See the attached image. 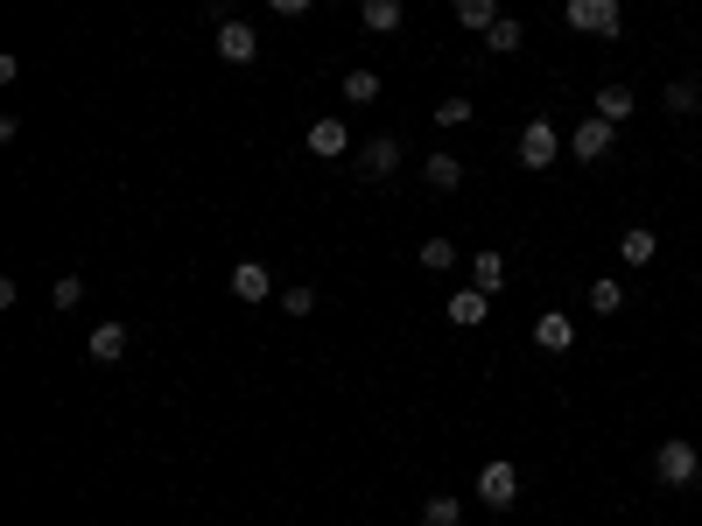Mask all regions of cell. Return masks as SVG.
<instances>
[{"instance_id":"cell-1","label":"cell","mask_w":702,"mask_h":526,"mask_svg":"<svg viewBox=\"0 0 702 526\" xmlns=\"http://www.w3.org/2000/svg\"><path fill=\"white\" fill-rule=\"evenodd\" d=\"M653 471H661V485L695 491V477H702V449L689 442V435H667V442L653 449Z\"/></svg>"},{"instance_id":"cell-2","label":"cell","mask_w":702,"mask_h":526,"mask_svg":"<svg viewBox=\"0 0 702 526\" xmlns=\"http://www.w3.org/2000/svg\"><path fill=\"white\" fill-rule=\"evenodd\" d=\"M562 14H570L576 36H597V42H618V28H625L618 0H562Z\"/></svg>"},{"instance_id":"cell-3","label":"cell","mask_w":702,"mask_h":526,"mask_svg":"<svg viewBox=\"0 0 702 526\" xmlns=\"http://www.w3.org/2000/svg\"><path fill=\"white\" fill-rule=\"evenodd\" d=\"M471 491L492 505V513H506V505H520V471H513L506 457H492L485 471H477V485H471Z\"/></svg>"},{"instance_id":"cell-4","label":"cell","mask_w":702,"mask_h":526,"mask_svg":"<svg viewBox=\"0 0 702 526\" xmlns=\"http://www.w3.org/2000/svg\"><path fill=\"white\" fill-rule=\"evenodd\" d=\"M556 155H562V133L548 127V119H527V127H520V169H527V176H541Z\"/></svg>"},{"instance_id":"cell-5","label":"cell","mask_w":702,"mask_h":526,"mask_svg":"<svg viewBox=\"0 0 702 526\" xmlns=\"http://www.w3.org/2000/svg\"><path fill=\"white\" fill-rule=\"evenodd\" d=\"M212 50L226 56V64H253V56H260V28H253V22H218L212 28Z\"/></svg>"},{"instance_id":"cell-6","label":"cell","mask_w":702,"mask_h":526,"mask_svg":"<svg viewBox=\"0 0 702 526\" xmlns=\"http://www.w3.org/2000/svg\"><path fill=\"white\" fill-rule=\"evenodd\" d=\"M611 147H618V127H611V119H597V113L570 133V155H576V162H604Z\"/></svg>"},{"instance_id":"cell-7","label":"cell","mask_w":702,"mask_h":526,"mask_svg":"<svg viewBox=\"0 0 702 526\" xmlns=\"http://www.w3.org/2000/svg\"><path fill=\"white\" fill-rule=\"evenodd\" d=\"M303 147H309V155H323V162H337L352 147V127H345V119H317V127L303 133Z\"/></svg>"},{"instance_id":"cell-8","label":"cell","mask_w":702,"mask_h":526,"mask_svg":"<svg viewBox=\"0 0 702 526\" xmlns=\"http://www.w3.org/2000/svg\"><path fill=\"white\" fill-rule=\"evenodd\" d=\"M85 351H92V365H119L127 358V323H92Z\"/></svg>"},{"instance_id":"cell-9","label":"cell","mask_w":702,"mask_h":526,"mask_svg":"<svg viewBox=\"0 0 702 526\" xmlns=\"http://www.w3.org/2000/svg\"><path fill=\"white\" fill-rule=\"evenodd\" d=\"M534 344H541V351H570V344H576V323L562 309H541V316H534Z\"/></svg>"},{"instance_id":"cell-10","label":"cell","mask_w":702,"mask_h":526,"mask_svg":"<svg viewBox=\"0 0 702 526\" xmlns=\"http://www.w3.org/2000/svg\"><path fill=\"white\" fill-rule=\"evenodd\" d=\"M394 169H400V141L394 133H380V141L358 147V176H394Z\"/></svg>"},{"instance_id":"cell-11","label":"cell","mask_w":702,"mask_h":526,"mask_svg":"<svg viewBox=\"0 0 702 526\" xmlns=\"http://www.w3.org/2000/svg\"><path fill=\"white\" fill-rule=\"evenodd\" d=\"M267 288H275L267 260H239L232 267V295H239V303H267Z\"/></svg>"},{"instance_id":"cell-12","label":"cell","mask_w":702,"mask_h":526,"mask_svg":"<svg viewBox=\"0 0 702 526\" xmlns=\"http://www.w3.org/2000/svg\"><path fill=\"white\" fill-rule=\"evenodd\" d=\"M443 316H450L457 330H471V323H485V316H492V295H485V288H457V295H450V309H443Z\"/></svg>"},{"instance_id":"cell-13","label":"cell","mask_w":702,"mask_h":526,"mask_svg":"<svg viewBox=\"0 0 702 526\" xmlns=\"http://www.w3.org/2000/svg\"><path fill=\"white\" fill-rule=\"evenodd\" d=\"M358 22H366L372 36H400V22H408V8H400V0H366V8H358Z\"/></svg>"},{"instance_id":"cell-14","label":"cell","mask_w":702,"mask_h":526,"mask_svg":"<svg viewBox=\"0 0 702 526\" xmlns=\"http://www.w3.org/2000/svg\"><path fill=\"white\" fill-rule=\"evenodd\" d=\"M639 113V99L625 92V85H597V119H611V127H625V119Z\"/></svg>"},{"instance_id":"cell-15","label":"cell","mask_w":702,"mask_h":526,"mask_svg":"<svg viewBox=\"0 0 702 526\" xmlns=\"http://www.w3.org/2000/svg\"><path fill=\"white\" fill-rule=\"evenodd\" d=\"M471 288H485V295H499L506 288V253H471Z\"/></svg>"},{"instance_id":"cell-16","label":"cell","mask_w":702,"mask_h":526,"mask_svg":"<svg viewBox=\"0 0 702 526\" xmlns=\"http://www.w3.org/2000/svg\"><path fill=\"white\" fill-rule=\"evenodd\" d=\"M422 183L429 190H464V162H457V155H429L422 162Z\"/></svg>"},{"instance_id":"cell-17","label":"cell","mask_w":702,"mask_h":526,"mask_svg":"<svg viewBox=\"0 0 702 526\" xmlns=\"http://www.w3.org/2000/svg\"><path fill=\"white\" fill-rule=\"evenodd\" d=\"M653 253H661V239H653V232H647V224H633V232H625V239H618V260H625V267H647V260H653Z\"/></svg>"},{"instance_id":"cell-18","label":"cell","mask_w":702,"mask_h":526,"mask_svg":"<svg viewBox=\"0 0 702 526\" xmlns=\"http://www.w3.org/2000/svg\"><path fill=\"white\" fill-rule=\"evenodd\" d=\"M485 42H492V56H513V50H520V42H527V28H520V22H513V14H499V22H492V28H485Z\"/></svg>"},{"instance_id":"cell-19","label":"cell","mask_w":702,"mask_h":526,"mask_svg":"<svg viewBox=\"0 0 702 526\" xmlns=\"http://www.w3.org/2000/svg\"><path fill=\"white\" fill-rule=\"evenodd\" d=\"M345 99L352 105H380V70H366V64L345 70Z\"/></svg>"},{"instance_id":"cell-20","label":"cell","mask_w":702,"mask_h":526,"mask_svg":"<svg viewBox=\"0 0 702 526\" xmlns=\"http://www.w3.org/2000/svg\"><path fill=\"white\" fill-rule=\"evenodd\" d=\"M414 260H422L429 274H450V267H457V246H450V239L436 232V239H422V253H414Z\"/></svg>"},{"instance_id":"cell-21","label":"cell","mask_w":702,"mask_h":526,"mask_svg":"<svg viewBox=\"0 0 702 526\" xmlns=\"http://www.w3.org/2000/svg\"><path fill=\"white\" fill-rule=\"evenodd\" d=\"M590 309H597V316H618V309H625V288H618L611 274H597V281H590Z\"/></svg>"},{"instance_id":"cell-22","label":"cell","mask_w":702,"mask_h":526,"mask_svg":"<svg viewBox=\"0 0 702 526\" xmlns=\"http://www.w3.org/2000/svg\"><path fill=\"white\" fill-rule=\"evenodd\" d=\"M457 22H464V28H477V36H485V28L499 22V0H457Z\"/></svg>"},{"instance_id":"cell-23","label":"cell","mask_w":702,"mask_h":526,"mask_svg":"<svg viewBox=\"0 0 702 526\" xmlns=\"http://www.w3.org/2000/svg\"><path fill=\"white\" fill-rule=\"evenodd\" d=\"M457 519H464V505H457L450 491H436V499L422 505V526H457Z\"/></svg>"},{"instance_id":"cell-24","label":"cell","mask_w":702,"mask_h":526,"mask_svg":"<svg viewBox=\"0 0 702 526\" xmlns=\"http://www.w3.org/2000/svg\"><path fill=\"white\" fill-rule=\"evenodd\" d=\"M471 113H477L471 99H443L436 105V127H471Z\"/></svg>"},{"instance_id":"cell-25","label":"cell","mask_w":702,"mask_h":526,"mask_svg":"<svg viewBox=\"0 0 702 526\" xmlns=\"http://www.w3.org/2000/svg\"><path fill=\"white\" fill-rule=\"evenodd\" d=\"M50 303H56V309H78V303H85V274H64V281L50 288Z\"/></svg>"},{"instance_id":"cell-26","label":"cell","mask_w":702,"mask_h":526,"mask_svg":"<svg viewBox=\"0 0 702 526\" xmlns=\"http://www.w3.org/2000/svg\"><path fill=\"white\" fill-rule=\"evenodd\" d=\"M661 99H667V113H695V105H702L689 78H675V85H667V92H661Z\"/></svg>"},{"instance_id":"cell-27","label":"cell","mask_w":702,"mask_h":526,"mask_svg":"<svg viewBox=\"0 0 702 526\" xmlns=\"http://www.w3.org/2000/svg\"><path fill=\"white\" fill-rule=\"evenodd\" d=\"M281 309H289V316H309V309H317V288H281Z\"/></svg>"},{"instance_id":"cell-28","label":"cell","mask_w":702,"mask_h":526,"mask_svg":"<svg viewBox=\"0 0 702 526\" xmlns=\"http://www.w3.org/2000/svg\"><path fill=\"white\" fill-rule=\"evenodd\" d=\"M267 8H275V14H289V22H295V14H309L317 0H267Z\"/></svg>"},{"instance_id":"cell-29","label":"cell","mask_w":702,"mask_h":526,"mask_svg":"<svg viewBox=\"0 0 702 526\" xmlns=\"http://www.w3.org/2000/svg\"><path fill=\"white\" fill-rule=\"evenodd\" d=\"M695 449H702V428H695Z\"/></svg>"},{"instance_id":"cell-30","label":"cell","mask_w":702,"mask_h":526,"mask_svg":"<svg viewBox=\"0 0 702 526\" xmlns=\"http://www.w3.org/2000/svg\"><path fill=\"white\" fill-rule=\"evenodd\" d=\"M695 491H702V477H695Z\"/></svg>"},{"instance_id":"cell-31","label":"cell","mask_w":702,"mask_h":526,"mask_svg":"<svg viewBox=\"0 0 702 526\" xmlns=\"http://www.w3.org/2000/svg\"><path fill=\"white\" fill-rule=\"evenodd\" d=\"M541 526H548V519H541Z\"/></svg>"}]
</instances>
